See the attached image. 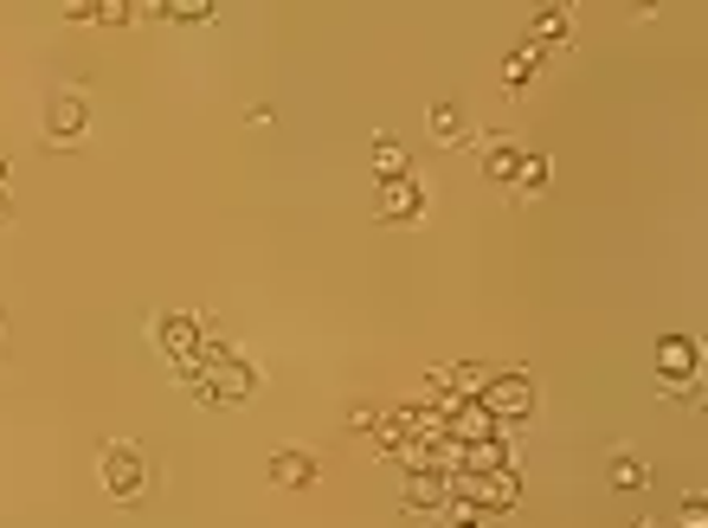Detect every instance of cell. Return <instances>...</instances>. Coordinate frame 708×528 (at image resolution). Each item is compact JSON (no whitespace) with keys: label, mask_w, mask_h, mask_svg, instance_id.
I'll return each instance as SVG.
<instances>
[{"label":"cell","mask_w":708,"mask_h":528,"mask_svg":"<svg viewBox=\"0 0 708 528\" xmlns=\"http://www.w3.org/2000/svg\"><path fill=\"white\" fill-rule=\"evenodd\" d=\"M535 32H541V39H560V46H574V39H580L574 7H541V13H535Z\"/></svg>","instance_id":"4fadbf2b"},{"label":"cell","mask_w":708,"mask_h":528,"mask_svg":"<svg viewBox=\"0 0 708 528\" xmlns=\"http://www.w3.org/2000/svg\"><path fill=\"white\" fill-rule=\"evenodd\" d=\"M316 458H309V451H278V458H271V470H265V477H271V484H278V490H309V484H316Z\"/></svg>","instance_id":"ba28073f"},{"label":"cell","mask_w":708,"mask_h":528,"mask_svg":"<svg viewBox=\"0 0 708 528\" xmlns=\"http://www.w3.org/2000/svg\"><path fill=\"white\" fill-rule=\"evenodd\" d=\"M431 142H445V149H458V142H463L458 103H431Z\"/></svg>","instance_id":"9a60e30c"},{"label":"cell","mask_w":708,"mask_h":528,"mask_svg":"<svg viewBox=\"0 0 708 528\" xmlns=\"http://www.w3.org/2000/svg\"><path fill=\"white\" fill-rule=\"evenodd\" d=\"M677 528H708V502L689 497V502H682V522H677Z\"/></svg>","instance_id":"ffe728a7"},{"label":"cell","mask_w":708,"mask_h":528,"mask_svg":"<svg viewBox=\"0 0 708 528\" xmlns=\"http://www.w3.org/2000/svg\"><path fill=\"white\" fill-rule=\"evenodd\" d=\"M0 181H7V161H0Z\"/></svg>","instance_id":"7402d4cb"},{"label":"cell","mask_w":708,"mask_h":528,"mask_svg":"<svg viewBox=\"0 0 708 528\" xmlns=\"http://www.w3.org/2000/svg\"><path fill=\"white\" fill-rule=\"evenodd\" d=\"M84 129H91V103H84L78 91H64V97L46 103V149H71Z\"/></svg>","instance_id":"5b68a950"},{"label":"cell","mask_w":708,"mask_h":528,"mask_svg":"<svg viewBox=\"0 0 708 528\" xmlns=\"http://www.w3.org/2000/svg\"><path fill=\"white\" fill-rule=\"evenodd\" d=\"M438 528H483V509H477L470 497H458V490H451V502L438 509Z\"/></svg>","instance_id":"2e32d148"},{"label":"cell","mask_w":708,"mask_h":528,"mask_svg":"<svg viewBox=\"0 0 708 528\" xmlns=\"http://www.w3.org/2000/svg\"><path fill=\"white\" fill-rule=\"evenodd\" d=\"M516 168H522V149H516V136H483V175H490L496 187H516Z\"/></svg>","instance_id":"52a82bcc"},{"label":"cell","mask_w":708,"mask_h":528,"mask_svg":"<svg viewBox=\"0 0 708 528\" xmlns=\"http://www.w3.org/2000/svg\"><path fill=\"white\" fill-rule=\"evenodd\" d=\"M477 400H483V412H490L496 426H516L528 406H535V387H528V373H522V368H516V373H490Z\"/></svg>","instance_id":"3957f363"},{"label":"cell","mask_w":708,"mask_h":528,"mask_svg":"<svg viewBox=\"0 0 708 528\" xmlns=\"http://www.w3.org/2000/svg\"><path fill=\"white\" fill-rule=\"evenodd\" d=\"M606 477H612V490H645L650 484L645 451H612V458H606Z\"/></svg>","instance_id":"8fae6325"},{"label":"cell","mask_w":708,"mask_h":528,"mask_svg":"<svg viewBox=\"0 0 708 528\" xmlns=\"http://www.w3.org/2000/svg\"><path fill=\"white\" fill-rule=\"evenodd\" d=\"M13 219V193H7V181H0V226Z\"/></svg>","instance_id":"44dd1931"},{"label":"cell","mask_w":708,"mask_h":528,"mask_svg":"<svg viewBox=\"0 0 708 528\" xmlns=\"http://www.w3.org/2000/svg\"><path fill=\"white\" fill-rule=\"evenodd\" d=\"M657 373L664 380H696V342L689 336H664L657 342Z\"/></svg>","instance_id":"9c48e42d"},{"label":"cell","mask_w":708,"mask_h":528,"mask_svg":"<svg viewBox=\"0 0 708 528\" xmlns=\"http://www.w3.org/2000/svg\"><path fill=\"white\" fill-rule=\"evenodd\" d=\"M516 187H522V193H541V187H548V156H522V168H516Z\"/></svg>","instance_id":"ac0fdd59"},{"label":"cell","mask_w":708,"mask_h":528,"mask_svg":"<svg viewBox=\"0 0 708 528\" xmlns=\"http://www.w3.org/2000/svg\"><path fill=\"white\" fill-rule=\"evenodd\" d=\"M373 213L387 226H419L426 219V181L419 175H400V181H380V207Z\"/></svg>","instance_id":"277c9868"},{"label":"cell","mask_w":708,"mask_h":528,"mask_svg":"<svg viewBox=\"0 0 708 528\" xmlns=\"http://www.w3.org/2000/svg\"><path fill=\"white\" fill-rule=\"evenodd\" d=\"M341 426H348L355 438L373 432V426H380V406H348V412H341Z\"/></svg>","instance_id":"d6986e66"},{"label":"cell","mask_w":708,"mask_h":528,"mask_svg":"<svg viewBox=\"0 0 708 528\" xmlns=\"http://www.w3.org/2000/svg\"><path fill=\"white\" fill-rule=\"evenodd\" d=\"M154 13H161V20H174V27H200V20H213L219 7H213V0H161Z\"/></svg>","instance_id":"5bb4252c"},{"label":"cell","mask_w":708,"mask_h":528,"mask_svg":"<svg viewBox=\"0 0 708 528\" xmlns=\"http://www.w3.org/2000/svg\"><path fill=\"white\" fill-rule=\"evenodd\" d=\"M451 502V477L445 470H406V490H400V509L406 516H431Z\"/></svg>","instance_id":"8992f818"},{"label":"cell","mask_w":708,"mask_h":528,"mask_svg":"<svg viewBox=\"0 0 708 528\" xmlns=\"http://www.w3.org/2000/svg\"><path fill=\"white\" fill-rule=\"evenodd\" d=\"M451 490L470 497L483 516H502V509H516V502H522V477H516V470H458V477H451Z\"/></svg>","instance_id":"7a4b0ae2"},{"label":"cell","mask_w":708,"mask_h":528,"mask_svg":"<svg viewBox=\"0 0 708 528\" xmlns=\"http://www.w3.org/2000/svg\"><path fill=\"white\" fill-rule=\"evenodd\" d=\"M373 168H380V181H400V175H412V168H406V156H400V142H393V136H380V142H373Z\"/></svg>","instance_id":"e0dca14e"},{"label":"cell","mask_w":708,"mask_h":528,"mask_svg":"<svg viewBox=\"0 0 708 528\" xmlns=\"http://www.w3.org/2000/svg\"><path fill=\"white\" fill-rule=\"evenodd\" d=\"M97 470H103V490L117 502H142V490H149V458H142V445H129V438H110L103 458H97Z\"/></svg>","instance_id":"6da1fadb"},{"label":"cell","mask_w":708,"mask_h":528,"mask_svg":"<svg viewBox=\"0 0 708 528\" xmlns=\"http://www.w3.org/2000/svg\"><path fill=\"white\" fill-rule=\"evenodd\" d=\"M535 78H541V52H535V46H522V52H509V59H502V84H509L516 97L535 91Z\"/></svg>","instance_id":"7c38bea8"},{"label":"cell","mask_w":708,"mask_h":528,"mask_svg":"<svg viewBox=\"0 0 708 528\" xmlns=\"http://www.w3.org/2000/svg\"><path fill=\"white\" fill-rule=\"evenodd\" d=\"M638 528H657V522H638Z\"/></svg>","instance_id":"603a6c76"},{"label":"cell","mask_w":708,"mask_h":528,"mask_svg":"<svg viewBox=\"0 0 708 528\" xmlns=\"http://www.w3.org/2000/svg\"><path fill=\"white\" fill-rule=\"evenodd\" d=\"M200 342H207L200 316H161V348H168V355H193Z\"/></svg>","instance_id":"30bf717a"}]
</instances>
